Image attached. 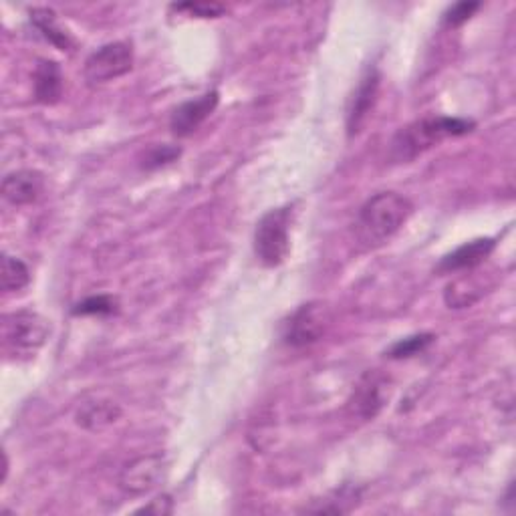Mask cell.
Masks as SVG:
<instances>
[{
  "instance_id": "cell-4",
  "label": "cell",
  "mask_w": 516,
  "mask_h": 516,
  "mask_svg": "<svg viewBox=\"0 0 516 516\" xmlns=\"http://www.w3.org/2000/svg\"><path fill=\"white\" fill-rule=\"evenodd\" d=\"M293 210L289 206L269 210L256 224L254 230V254L265 267H279L289 254V228Z\"/></svg>"
},
{
  "instance_id": "cell-22",
  "label": "cell",
  "mask_w": 516,
  "mask_h": 516,
  "mask_svg": "<svg viewBox=\"0 0 516 516\" xmlns=\"http://www.w3.org/2000/svg\"><path fill=\"white\" fill-rule=\"evenodd\" d=\"M480 9V3H458L454 7L448 9V13L444 15V25L446 27H462L464 23H468L472 19V15Z\"/></svg>"
},
{
  "instance_id": "cell-5",
  "label": "cell",
  "mask_w": 516,
  "mask_h": 516,
  "mask_svg": "<svg viewBox=\"0 0 516 516\" xmlns=\"http://www.w3.org/2000/svg\"><path fill=\"white\" fill-rule=\"evenodd\" d=\"M331 325V311L327 305L313 301L301 305L283 325V341L293 349H303L317 343Z\"/></svg>"
},
{
  "instance_id": "cell-8",
  "label": "cell",
  "mask_w": 516,
  "mask_h": 516,
  "mask_svg": "<svg viewBox=\"0 0 516 516\" xmlns=\"http://www.w3.org/2000/svg\"><path fill=\"white\" fill-rule=\"evenodd\" d=\"M387 398H390V390H387V379L379 373H365L361 381L357 383L355 392L349 400L351 414L361 420H373L381 408L385 406Z\"/></svg>"
},
{
  "instance_id": "cell-19",
  "label": "cell",
  "mask_w": 516,
  "mask_h": 516,
  "mask_svg": "<svg viewBox=\"0 0 516 516\" xmlns=\"http://www.w3.org/2000/svg\"><path fill=\"white\" fill-rule=\"evenodd\" d=\"M117 311V301L109 295L89 297L73 309V315H113Z\"/></svg>"
},
{
  "instance_id": "cell-17",
  "label": "cell",
  "mask_w": 516,
  "mask_h": 516,
  "mask_svg": "<svg viewBox=\"0 0 516 516\" xmlns=\"http://www.w3.org/2000/svg\"><path fill=\"white\" fill-rule=\"evenodd\" d=\"M3 291L5 293H19L31 283V271L29 267L17 256L3 254Z\"/></svg>"
},
{
  "instance_id": "cell-10",
  "label": "cell",
  "mask_w": 516,
  "mask_h": 516,
  "mask_svg": "<svg viewBox=\"0 0 516 516\" xmlns=\"http://www.w3.org/2000/svg\"><path fill=\"white\" fill-rule=\"evenodd\" d=\"M379 71L375 67H369L365 71V75L361 77L355 93H353V99H351V105H349V111H347V134L349 138L357 136L361 132V127L365 125L375 101H377V93H379Z\"/></svg>"
},
{
  "instance_id": "cell-2",
  "label": "cell",
  "mask_w": 516,
  "mask_h": 516,
  "mask_svg": "<svg viewBox=\"0 0 516 516\" xmlns=\"http://www.w3.org/2000/svg\"><path fill=\"white\" fill-rule=\"evenodd\" d=\"M414 204L398 192H379L359 210L355 238L363 248H377L390 240L412 216Z\"/></svg>"
},
{
  "instance_id": "cell-13",
  "label": "cell",
  "mask_w": 516,
  "mask_h": 516,
  "mask_svg": "<svg viewBox=\"0 0 516 516\" xmlns=\"http://www.w3.org/2000/svg\"><path fill=\"white\" fill-rule=\"evenodd\" d=\"M45 180L35 170H19L11 172L3 180V196L13 206H27L39 200L43 194Z\"/></svg>"
},
{
  "instance_id": "cell-6",
  "label": "cell",
  "mask_w": 516,
  "mask_h": 516,
  "mask_svg": "<svg viewBox=\"0 0 516 516\" xmlns=\"http://www.w3.org/2000/svg\"><path fill=\"white\" fill-rule=\"evenodd\" d=\"M134 67V49L125 41L107 43L85 61L83 75L89 85H103L127 75Z\"/></svg>"
},
{
  "instance_id": "cell-9",
  "label": "cell",
  "mask_w": 516,
  "mask_h": 516,
  "mask_svg": "<svg viewBox=\"0 0 516 516\" xmlns=\"http://www.w3.org/2000/svg\"><path fill=\"white\" fill-rule=\"evenodd\" d=\"M218 101H220L218 91H208L198 99L178 105V109L172 113V119H170L172 134L178 138L192 136L196 129L214 113V109L218 107Z\"/></svg>"
},
{
  "instance_id": "cell-23",
  "label": "cell",
  "mask_w": 516,
  "mask_h": 516,
  "mask_svg": "<svg viewBox=\"0 0 516 516\" xmlns=\"http://www.w3.org/2000/svg\"><path fill=\"white\" fill-rule=\"evenodd\" d=\"M140 514H156V516H164V514H170L174 512V500L170 494H162L154 500H150V504H146L144 508L138 510Z\"/></svg>"
},
{
  "instance_id": "cell-12",
  "label": "cell",
  "mask_w": 516,
  "mask_h": 516,
  "mask_svg": "<svg viewBox=\"0 0 516 516\" xmlns=\"http://www.w3.org/2000/svg\"><path fill=\"white\" fill-rule=\"evenodd\" d=\"M121 418V408L109 398H89L85 400L77 412H75V422L87 432H103L109 426H113Z\"/></svg>"
},
{
  "instance_id": "cell-1",
  "label": "cell",
  "mask_w": 516,
  "mask_h": 516,
  "mask_svg": "<svg viewBox=\"0 0 516 516\" xmlns=\"http://www.w3.org/2000/svg\"><path fill=\"white\" fill-rule=\"evenodd\" d=\"M474 121L446 115H426L402 127L390 144V160L396 164L414 162L424 152L448 138H460L474 132Z\"/></svg>"
},
{
  "instance_id": "cell-7",
  "label": "cell",
  "mask_w": 516,
  "mask_h": 516,
  "mask_svg": "<svg viewBox=\"0 0 516 516\" xmlns=\"http://www.w3.org/2000/svg\"><path fill=\"white\" fill-rule=\"evenodd\" d=\"M168 464L162 454H148L123 466L119 488L129 496H144L152 492L166 476Z\"/></svg>"
},
{
  "instance_id": "cell-3",
  "label": "cell",
  "mask_w": 516,
  "mask_h": 516,
  "mask_svg": "<svg viewBox=\"0 0 516 516\" xmlns=\"http://www.w3.org/2000/svg\"><path fill=\"white\" fill-rule=\"evenodd\" d=\"M51 323L35 311H17L3 319V349L13 359H31L47 343Z\"/></svg>"
},
{
  "instance_id": "cell-20",
  "label": "cell",
  "mask_w": 516,
  "mask_h": 516,
  "mask_svg": "<svg viewBox=\"0 0 516 516\" xmlns=\"http://www.w3.org/2000/svg\"><path fill=\"white\" fill-rule=\"evenodd\" d=\"M172 9L196 19H218L226 13V7L218 3H182V5H172Z\"/></svg>"
},
{
  "instance_id": "cell-11",
  "label": "cell",
  "mask_w": 516,
  "mask_h": 516,
  "mask_svg": "<svg viewBox=\"0 0 516 516\" xmlns=\"http://www.w3.org/2000/svg\"><path fill=\"white\" fill-rule=\"evenodd\" d=\"M496 248V240L494 238H476L472 242H466L462 246H458L454 252L446 254L440 265H438V273L440 275H450V273H460V271H474L476 267H480L486 258L492 254V250Z\"/></svg>"
},
{
  "instance_id": "cell-15",
  "label": "cell",
  "mask_w": 516,
  "mask_h": 516,
  "mask_svg": "<svg viewBox=\"0 0 516 516\" xmlns=\"http://www.w3.org/2000/svg\"><path fill=\"white\" fill-rule=\"evenodd\" d=\"M57 15L51 9H33L31 11V23L35 25V29L51 43L55 45L59 51H73L75 41L71 39V35L59 27Z\"/></svg>"
},
{
  "instance_id": "cell-14",
  "label": "cell",
  "mask_w": 516,
  "mask_h": 516,
  "mask_svg": "<svg viewBox=\"0 0 516 516\" xmlns=\"http://www.w3.org/2000/svg\"><path fill=\"white\" fill-rule=\"evenodd\" d=\"M35 99L43 105H55L63 95V73L59 63L51 59H41L33 75Z\"/></svg>"
},
{
  "instance_id": "cell-21",
  "label": "cell",
  "mask_w": 516,
  "mask_h": 516,
  "mask_svg": "<svg viewBox=\"0 0 516 516\" xmlns=\"http://www.w3.org/2000/svg\"><path fill=\"white\" fill-rule=\"evenodd\" d=\"M180 158V148H172V146H154L148 150L146 160H144V168L146 170H154L160 166H166L170 162H176Z\"/></svg>"
},
{
  "instance_id": "cell-16",
  "label": "cell",
  "mask_w": 516,
  "mask_h": 516,
  "mask_svg": "<svg viewBox=\"0 0 516 516\" xmlns=\"http://www.w3.org/2000/svg\"><path fill=\"white\" fill-rule=\"evenodd\" d=\"M484 293V285L478 279H468V275H464L446 287L444 301L450 309H468L474 303H478L484 297Z\"/></svg>"
},
{
  "instance_id": "cell-18",
  "label": "cell",
  "mask_w": 516,
  "mask_h": 516,
  "mask_svg": "<svg viewBox=\"0 0 516 516\" xmlns=\"http://www.w3.org/2000/svg\"><path fill=\"white\" fill-rule=\"evenodd\" d=\"M436 341V335L434 333H420V335H412V337H406L398 343H394L390 347V351H387V357L392 359H408V357H414V355H420L424 353L432 343Z\"/></svg>"
}]
</instances>
